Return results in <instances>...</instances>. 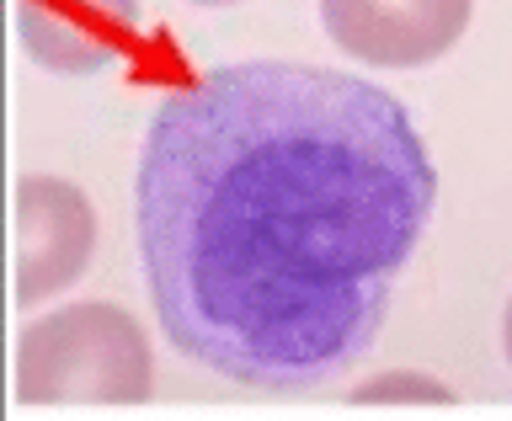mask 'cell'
<instances>
[{
	"mask_svg": "<svg viewBox=\"0 0 512 421\" xmlns=\"http://www.w3.org/2000/svg\"><path fill=\"white\" fill-rule=\"evenodd\" d=\"M438 166L416 118L347 70L219 64L150 118L134 176L144 288L192 363L315 390L379 342Z\"/></svg>",
	"mask_w": 512,
	"mask_h": 421,
	"instance_id": "cell-1",
	"label": "cell"
},
{
	"mask_svg": "<svg viewBox=\"0 0 512 421\" xmlns=\"http://www.w3.org/2000/svg\"><path fill=\"white\" fill-rule=\"evenodd\" d=\"M155 390L150 336L118 304H70L16 336V400L27 411L144 406Z\"/></svg>",
	"mask_w": 512,
	"mask_h": 421,
	"instance_id": "cell-2",
	"label": "cell"
},
{
	"mask_svg": "<svg viewBox=\"0 0 512 421\" xmlns=\"http://www.w3.org/2000/svg\"><path fill=\"white\" fill-rule=\"evenodd\" d=\"M96 256V208L64 176H22L16 182V304L64 294L86 278Z\"/></svg>",
	"mask_w": 512,
	"mask_h": 421,
	"instance_id": "cell-3",
	"label": "cell"
},
{
	"mask_svg": "<svg viewBox=\"0 0 512 421\" xmlns=\"http://www.w3.org/2000/svg\"><path fill=\"white\" fill-rule=\"evenodd\" d=\"M475 0H320V27L374 70L438 64L470 32Z\"/></svg>",
	"mask_w": 512,
	"mask_h": 421,
	"instance_id": "cell-4",
	"label": "cell"
},
{
	"mask_svg": "<svg viewBox=\"0 0 512 421\" xmlns=\"http://www.w3.org/2000/svg\"><path fill=\"white\" fill-rule=\"evenodd\" d=\"M144 32L139 0H16V38L54 75H96Z\"/></svg>",
	"mask_w": 512,
	"mask_h": 421,
	"instance_id": "cell-5",
	"label": "cell"
},
{
	"mask_svg": "<svg viewBox=\"0 0 512 421\" xmlns=\"http://www.w3.org/2000/svg\"><path fill=\"white\" fill-rule=\"evenodd\" d=\"M411 406V400H422V406H448V390L438 379H411V374H390V379H368L358 384V395H352V406Z\"/></svg>",
	"mask_w": 512,
	"mask_h": 421,
	"instance_id": "cell-6",
	"label": "cell"
},
{
	"mask_svg": "<svg viewBox=\"0 0 512 421\" xmlns=\"http://www.w3.org/2000/svg\"><path fill=\"white\" fill-rule=\"evenodd\" d=\"M502 352H507V363H512V299H507V315H502Z\"/></svg>",
	"mask_w": 512,
	"mask_h": 421,
	"instance_id": "cell-7",
	"label": "cell"
},
{
	"mask_svg": "<svg viewBox=\"0 0 512 421\" xmlns=\"http://www.w3.org/2000/svg\"><path fill=\"white\" fill-rule=\"evenodd\" d=\"M192 6H235V0H192Z\"/></svg>",
	"mask_w": 512,
	"mask_h": 421,
	"instance_id": "cell-8",
	"label": "cell"
}]
</instances>
